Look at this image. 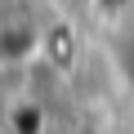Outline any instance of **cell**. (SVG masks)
<instances>
[]
</instances>
